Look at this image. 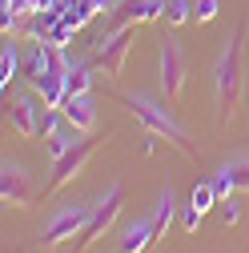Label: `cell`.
I'll use <instances>...</instances> for the list:
<instances>
[{"label":"cell","mask_w":249,"mask_h":253,"mask_svg":"<svg viewBox=\"0 0 249 253\" xmlns=\"http://www.w3.org/2000/svg\"><path fill=\"white\" fill-rule=\"evenodd\" d=\"M165 16V0H113L109 8V33L113 28H137Z\"/></svg>","instance_id":"obj_8"},{"label":"cell","mask_w":249,"mask_h":253,"mask_svg":"<svg viewBox=\"0 0 249 253\" xmlns=\"http://www.w3.org/2000/svg\"><path fill=\"white\" fill-rule=\"evenodd\" d=\"M133 37H137V28H113V33H105V37L97 41V48H92V65H97V73H105L109 81H117V77L124 73V60H129Z\"/></svg>","instance_id":"obj_5"},{"label":"cell","mask_w":249,"mask_h":253,"mask_svg":"<svg viewBox=\"0 0 249 253\" xmlns=\"http://www.w3.org/2000/svg\"><path fill=\"white\" fill-rule=\"evenodd\" d=\"M241 92H245V24L233 28V37L225 41V52L217 60V125H225L241 109Z\"/></svg>","instance_id":"obj_1"},{"label":"cell","mask_w":249,"mask_h":253,"mask_svg":"<svg viewBox=\"0 0 249 253\" xmlns=\"http://www.w3.org/2000/svg\"><path fill=\"white\" fill-rule=\"evenodd\" d=\"M16 69H20V52H16V44L8 41L4 52H0V88H4V92H8V84L16 81Z\"/></svg>","instance_id":"obj_18"},{"label":"cell","mask_w":249,"mask_h":253,"mask_svg":"<svg viewBox=\"0 0 249 253\" xmlns=\"http://www.w3.org/2000/svg\"><path fill=\"white\" fill-rule=\"evenodd\" d=\"M173 217H177V197H173V189H165V193H161V201H157V213H153V233H157V241L169 233Z\"/></svg>","instance_id":"obj_16"},{"label":"cell","mask_w":249,"mask_h":253,"mask_svg":"<svg viewBox=\"0 0 249 253\" xmlns=\"http://www.w3.org/2000/svg\"><path fill=\"white\" fill-rule=\"evenodd\" d=\"M113 8V0H69V8H65V20L73 28H84L88 20H97L101 12Z\"/></svg>","instance_id":"obj_14"},{"label":"cell","mask_w":249,"mask_h":253,"mask_svg":"<svg viewBox=\"0 0 249 253\" xmlns=\"http://www.w3.org/2000/svg\"><path fill=\"white\" fill-rule=\"evenodd\" d=\"M41 113H44V105L37 109L33 97H16V101L8 105V125H12V133H20L24 141H33L37 129H41Z\"/></svg>","instance_id":"obj_11"},{"label":"cell","mask_w":249,"mask_h":253,"mask_svg":"<svg viewBox=\"0 0 249 253\" xmlns=\"http://www.w3.org/2000/svg\"><path fill=\"white\" fill-rule=\"evenodd\" d=\"M37 92H41V105L44 109H60L65 97H69V69H48L37 81Z\"/></svg>","instance_id":"obj_12"},{"label":"cell","mask_w":249,"mask_h":253,"mask_svg":"<svg viewBox=\"0 0 249 253\" xmlns=\"http://www.w3.org/2000/svg\"><path fill=\"white\" fill-rule=\"evenodd\" d=\"M124 101V109H129L141 125H145V129L153 133V137H161V141H169L181 157H185V161H193V165H201V153H197V145L189 141V133H185L181 129V125L173 121V113H165L157 101H149V97H121Z\"/></svg>","instance_id":"obj_2"},{"label":"cell","mask_w":249,"mask_h":253,"mask_svg":"<svg viewBox=\"0 0 249 253\" xmlns=\"http://www.w3.org/2000/svg\"><path fill=\"white\" fill-rule=\"evenodd\" d=\"M157 233H153V221H133L129 229H124V241H121V253H145Z\"/></svg>","instance_id":"obj_15"},{"label":"cell","mask_w":249,"mask_h":253,"mask_svg":"<svg viewBox=\"0 0 249 253\" xmlns=\"http://www.w3.org/2000/svg\"><path fill=\"white\" fill-rule=\"evenodd\" d=\"M161 20H169V28L189 24L193 20V4H189V0H165V16Z\"/></svg>","instance_id":"obj_19"},{"label":"cell","mask_w":249,"mask_h":253,"mask_svg":"<svg viewBox=\"0 0 249 253\" xmlns=\"http://www.w3.org/2000/svg\"><path fill=\"white\" fill-rule=\"evenodd\" d=\"M213 193H217V201H229V197L237 193V189H233V177H229L225 169H221V173L213 177Z\"/></svg>","instance_id":"obj_25"},{"label":"cell","mask_w":249,"mask_h":253,"mask_svg":"<svg viewBox=\"0 0 249 253\" xmlns=\"http://www.w3.org/2000/svg\"><path fill=\"white\" fill-rule=\"evenodd\" d=\"M121 209H124V189L121 185H113L109 193H105V201H97L92 205V217H88V225L81 229V237H77V245H73V253H84V249H92L109 229H113V221L121 217Z\"/></svg>","instance_id":"obj_4"},{"label":"cell","mask_w":249,"mask_h":253,"mask_svg":"<svg viewBox=\"0 0 249 253\" xmlns=\"http://www.w3.org/2000/svg\"><path fill=\"white\" fill-rule=\"evenodd\" d=\"M73 33H77V28H73L69 20H56V24L48 28V37H44V44H52V48H65V44L73 41Z\"/></svg>","instance_id":"obj_21"},{"label":"cell","mask_w":249,"mask_h":253,"mask_svg":"<svg viewBox=\"0 0 249 253\" xmlns=\"http://www.w3.org/2000/svg\"><path fill=\"white\" fill-rule=\"evenodd\" d=\"M185 81H189L185 48H181L177 41H165V44H161V88H165L169 109H177V105H181V97H185Z\"/></svg>","instance_id":"obj_6"},{"label":"cell","mask_w":249,"mask_h":253,"mask_svg":"<svg viewBox=\"0 0 249 253\" xmlns=\"http://www.w3.org/2000/svg\"><path fill=\"white\" fill-rule=\"evenodd\" d=\"M60 121H65V117H60V109H44V113H41V129H37V137H41V141H48L52 133H60V129H56Z\"/></svg>","instance_id":"obj_23"},{"label":"cell","mask_w":249,"mask_h":253,"mask_svg":"<svg viewBox=\"0 0 249 253\" xmlns=\"http://www.w3.org/2000/svg\"><path fill=\"white\" fill-rule=\"evenodd\" d=\"M60 117H65V125L77 137H92V129H97V105H92L88 97H65Z\"/></svg>","instance_id":"obj_10"},{"label":"cell","mask_w":249,"mask_h":253,"mask_svg":"<svg viewBox=\"0 0 249 253\" xmlns=\"http://www.w3.org/2000/svg\"><path fill=\"white\" fill-rule=\"evenodd\" d=\"M217 12H221V0H193V20L197 24L217 20Z\"/></svg>","instance_id":"obj_22"},{"label":"cell","mask_w":249,"mask_h":253,"mask_svg":"<svg viewBox=\"0 0 249 253\" xmlns=\"http://www.w3.org/2000/svg\"><path fill=\"white\" fill-rule=\"evenodd\" d=\"M73 137H77V133L69 129V133H52V137L44 141V145H48V153H52V161H56V157H65V153L73 149Z\"/></svg>","instance_id":"obj_24"},{"label":"cell","mask_w":249,"mask_h":253,"mask_svg":"<svg viewBox=\"0 0 249 253\" xmlns=\"http://www.w3.org/2000/svg\"><path fill=\"white\" fill-rule=\"evenodd\" d=\"M221 205H225V213H221L225 225H237V221H241V205H237V197H229V201H221Z\"/></svg>","instance_id":"obj_26"},{"label":"cell","mask_w":249,"mask_h":253,"mask_svg":"<svg viewBox=\"0 0 249 253\" xmlns=\"http://www.w3.org/2000/svg\"><path fill=\"white\" fill-rule=\"evenodd\" d=\"M88 217H92V205H69V209H60L44 233H41V249H56V245H65L69 237H81V229L88 225Z\"/></svg>","instance_id":"obj_7"},{"label":"cell","mask_w":249,"mask_h":253,"mask_svg":"<svg viewBox=\"0 0 249 253\" xmlns=\"http://www.w3.org/2000/svg\"><path fill=\"white\" fill-rule=\"evenodd\" d=\"M97 145H101V141H92V137H77V141H73V149H69L65 157H56V161H52V177L44 181L41 197H52L56 189H65L69 181H77V177L84 173V165L92 161V153H97Z\"/></svg>","instance_id":"obj_3"},{"label":"cell","mask_w":249,"mask_h":253,"mask_svg":"<svg viewBox=\"0 0 249 253\" xmlns=\"http://www.w3.org/2000/svg\"><path fill=\"white\" fill-rule=\"evenodd\" d=\"M225 173L233 177V189H237V193H249V157H237V161H229Z\"/></svg>","instance_id":"obj_20"},{"label":"cell","mask_w":249,"mask_h":253,"mask_svg":"<svg viewBox=\"0 0 249 253\" xmlns=\"http://www.w3.org/2000/svg\"><path fill=\"white\" fill-rule=\"evenodd\" d=\"M92 69L97 65H69V97H88V88H92Z\"/></svg>","instance_id":"obj_17"},{"label":"cell","mask_w":249,"mask_h":253,"mask_svg":"<svg viewBox=\"0 0 249 253\" xmlns=\"http://www.w3.org/2000/svg\"><path fill=\"white\" fill-rule=\"evenodd\" d=\"M33 197H37V185H33V177H28V169L8 161L4 169H0V201H4L8 209H28Z\"/></svg>","instance_id":"obj_9"},{"label":"cell","mask_w":249,"mask_h":253,"mask_svg":"<svg viewBox=\"0 0 249 253\" xmlns=\"http://www.w3.org/2000/svg\"><path fill=\"white\" fill-rule=\"evenodd\" d=\"M213 201H217L213 181H197V185H193V197H189V213H185V229H189V233L201 229V217L213 209Z\"/></svg>","instance_id":"obj_13"}]
</instances>
